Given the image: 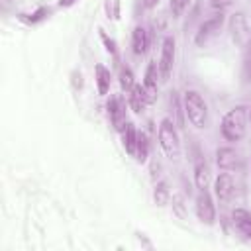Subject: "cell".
<instances>
[{
    "label": "cell",
    "instance_id": "1",
    "mask_svg": "<svg viewBox=\"0 0 251 251\" xmlns=\"http://www.w3.org/2000/svg\"><path fill=\"white\" fill-rule=\"evenodd\" d=\"M247 122H249V108L245 104H237L231 110H227L222 118L220 124V133L226 141H241L247 131Z\"/></svg>",
    "mask_w": 251,
    "mask_h": 251
},
{
    "label": "cell",
    "instance_id": "2",
    "mask_svg": "<svg viewBox=\"0 0 251 251\" xmlns=\"http://www.w3.org/2000/svg\"><path fill=\"white\" fill-rule=\"evenodd\" d=\"M182 110H184L186 120L196 129L208 127V106L198 90H186L182 94Z\"/></svg>",
    "mask_w": 251,
    "mask_h": 251
},
{
    "label": "cell",
    "instance_id": "3",
    "mask_svg": "<svg viewBox=\"0 0 251 251\" xmlns=\"http://www.w3.org/2000/svg\"><path fill=\"white\" fill-rule=\"evenodd\" d=\"M157 137H159V145L163 149V153L175 161L180 157V137L176 131V124L171 118H163L157 129Z\"/></svg>",
    "mask_w": 251,
    "mask_h": 251
},
{
    "label": "cell",
    "instance_id": "4",
    "mask_svg": "<svg viewBox=\"0 0 251 251\" xmlns=\"http://www.w3.org/2000/svg\"><path fill=\"white\" fill-rule=\"evenodd\" d=\"M224 22H226L224 12H216V14H212L210 18H206V20L200 24V27H198V31H196V35H194V43H196L198 47L208 45V43L220 33Z\"/></svg>",
    "mask_w": 251,
    "mask_h": 251
},
{
    "label": "cell",
    "instance_id": "5",
    "mask_svg": "<svg viewBox=\"0 0 251 251\" xmlns=\"http://www.w3.org/2000/svg\"><path fill=\"white\" fill-rule=\"evenodd\" d=\"M175 37L167 35L161 43V55H159V73H161V80H169L171 73H173V65H175Z\"/></svg>",
    "mask_w": 251,
    "mask_h": 251
},
{
    "label": "cell",
    "instance_id": "6",
    "mask_svg": "<svg viewBox=\"0 0 251 251\" xmlns=\"http://www.w3.org/2000/svg\"><path fill=\"white\" fill-rule=\"evenodd\" d=\"M106 110H108V118H110V124L116 131H124L127 120H126V102L120 94H112L108 104H106Z\"/></svg>",
    "mask_w": 251,
    "mask_h": 251
},
{
    "label": "cell",
    "instance_id": "7",
    "mask_svg": "<svg viewBox=\"0 0 251 251\" xmlns=\"http://www.w3.org/2000/svg\"><path fill=\"white\" fill-rule=\"evenodd\" d=\"M196 216L202 224L206 226H212L216 222V206H214V200H212V194L208 192V188L204 190H198L196 194Z\"/></svg>",
    "mask_w": 251,
    "mask_h": 251
},
{
    "label": "cell",
    "instance_id": "8",
    "mask_svg": "<svg viewBox=\"0 0 251 251\" xmlns=\"http://www.w3.org/2000/svg\"><path fill=\"white\" fill-rule=\"evenodd\" d=\"M229 31H231V39L239 47H243L245 41L251 37L249 25H247V20H245V14L243 12H235L231 16V20H229Z\"/></svg>",
    "mask_w": 251,
    "mask_h": 251
},
{
    "label": "cell",
    "instance_id": "9",
    "mask_svg": "<svg viewBox=\"0 0 251 251\" xmlns=\"http://www.w3.org/2000/svg\"><path fill=\"white\" fill-rule=\"evenodd\" d=\"M159 78H161L159 63H157V61H149V65H147V69H145V75H143V88H145V94H147V98H149V104H153V102L157 100Z\"/></svg>",
    "mask_w": 251,
    "mask_h": 251
},
{
    "label": "cell",
    "instance_id": "10",
    "mask_svg": "<svg viewBox=\"0 0 251 251\" xmlns=\"http://www.w3.org/2000/svg\"><path fill=\"white\" fill-rule=\"evenodd\" d=\"M214 192L218 196L220 202H227L231 200V196L235 194V180L229 173H220L214 180Z\"/></svg>",
    "mask_w": 251,
    "mask_h": 251
},
{
    "label": "cell",
    "instance_id": "11",
    "mask_svg": "<svg viewBox=\"0 0 251 251\" xmlns=\"http://www.w3.org/2000/svg\"><path fill=\"white\" fill-rule=\"evenodd\" d=\"M231 224L233 227L245 237V239H251V212L245 210V208H235L231 212Z\"/></svg>",
    "mask_w": 251,
    "mask_h": 251
},
{
    "label": "cell",
    "instance_id": "12",
    "mask_svg": "<svg viewBox=\"0 0 251 251\" xmlns=\"http://www.w3.org/2000/svg\"><path fill=\"white\" fill-rule=\"evenodd\" d=\"M216 163L222 171H229L239 165V155L231 147H220V149H216Z\"/></svg>",
    "mask_w": 251,
    "mask_h": 251
},
{
    "label": "cell",
    "instance_id": "13",
    "mask_svg": "<svg viewBox=\"0 0 251 251\" xmlns=\"http://www.w3.org/2000/svg\"><path fill=\"white\" fill-rule=\"evenodd\" d=\"M149 43H151L149 31L143 25H135L133 27V33H131V49H133V53L135 55H145Z\"/></svg>",
    "mask_w": 251,
    "mask_h": 251
},
{
    "label": "cell",
    "instance_id": "14",
    "mask_svg": "<svg viewBox=\"0 0 251 251\" xmlns=\"http://www.w3.org/2000/svg\"><path fill=\"white\" fill-rule=\"evenodd\" d=\"M127 104H129V108H131L135 114H141V112L145 110V106L149 104V98H147V94H145L143 84H135V86L131 88V92L127 94Z\"/></svg>",
    "mask_w": 251,
    "mask_h": 251
},
{
    "label": "cell",
    "instance_id": "15",
    "mask_svg": "<svg viewBox=\"0 0 251 251\" xmlns=\"http://www.w3.org/2000/svg\"><path fill=\"white\" fill-rule=\"evenodd\" d=\"M122 143H124V149L129 157H135V149H137V129L131 122L126 124L124 131H122Z\"/></svg>",
    "mask_w": 251,
    "mask_h": 251
},
{
    "label": "cell",
    "instance_id": "16",
    "mask_svg": "<svg viewBox=\"0 0 251 251\" xmlns=\"http://www.w3.org/2000/svg\"><path fill=\"white\" fill-rule=\"evenodd\" d=\"M94 78H96V88H98V94H108L110 90V84H112V75L110 71L104 67V65H96L94 67Z\"/></svg>",
    "mask_w": 251,
    "mask_h": 251
},
{
    "label": "cell",
    "instance_id": "17",
    "mask_svg": "<svg viewBox=\"0 0 251 251\" xmlns=\"http://www.w3.org/2000/svg\"><path fill=\"white\" fill-rule=\"evenodd\" d=\"M194 182L198 190H204L210 184V167L204 159H198L194 165Z\"/></svg>",
    "mask_w": 251,
    "mask_h": 251
},
{
    "label": "cell",
    "instance_id": "18",
    "mask_svg": "<svg viewBox=\"0 0 251 251\" xmlns=\"http://www.w3.org/2000/svg\"><path fill=\"white\" fill-rule=\"evenodd\" d=\"M241 49H243V53H241V80H243V84H249L251 82V37L245 41V45Z\"/></svg>",
    "mask_w": 251,
    "mask_h": 251
},
{
    "label": "cell",
    "instance_id": "19",
    "mask_svg": "<svg viewBox=\"0 0 251 251\" xmlns=\"http://www.w3.org/2000/svg\"><path fill=\"white\" fill-rule=\"evenodd\" d=\"M153 200L157 206H167L171 202V192H169V184L165 180H159L153 188Z\"/></svg>",
    "mask_w": 251,
    "mask_h": 251
},
{
    "label": "cell",
    "instance_id": "20",
    "mask_svg": "<svg viewBox=\"0 0 251 251\" xmlns=\"http://www.w3.org/2000/svg\"><path fill=\"white\" fill-rule=\"evenodd\" d=\"M120 86H122V90L126 92V94H129L131 92V88L137 84L135 82V78H133V71L127 67V65H122L120 67Z\"/></svg>",
    "mask_w": 251,
    "mask_h": 251
},
{
    "label": "cell",
    "instance_id": "21",
    "mask_svg": "<svg viewBox=\"0 0 251 251\" xmlns=\"http://www.w3.org/2000/svg\"><path fill=\"white\" fill-rule=\"evenodd\" d=\"M171 208H173V214L178 218V220H186L188 216V210H186V200L182 194H173L171 196Z\"/></svg>",
    "mask_w": 251,
    "mask_h": 251
},
{
    "label": "cell",
    "instance_id": "22",
    "mask_svg": "<svg viewBox=\"0 0 251 251\" xmlns=\"http://www.w3.org/2000/svg\"><path fill=\"white\" fill-rule=\"evenodd\" d=\"M147 155H149V141H147V135L143 131H137V149H135V159L139 163H145L147 161Z\"/></svg>",
    "mask_w": 251,
    "mask_h": 251
},
{
    "label": "cell",
    "instance_id": "23",
    "mask_svg": "<svg viewBox=\"0 0 251 251\" xmlns=\"http://www.w3.org/2000/svg\"><path fill=\"white\" fill-rule=\"evenodd\" d=\"M98 35H100V39H102V43H104V47H106V51L112 55V59L114 61H118V45H116V41L102 29V27H98Z\"/></svg>",
    "mask_w": 251,
    "mask_h": 251
},
{
    "label": "cell",
    "instance_id": "24",
    "mask_svg": "<svg viewBox=\"0 0 251 251\" xmlns=\"http://www.w3.org/2000/svg\"><path fill=\"white\" fill-rule=\"evenodd\" d=\"M49 14H51V8L41 6V8H37L33 14H29V18H22V20H24V22H27V24H37V22H41V20L49 18Z\"/></svg>",
    "mask_w": 251,
    "mask_h": 251
},
{
    "label": "cell",
    "instance_id": "25",
    "mask_svg": "<svg viewBox=\"0 0 251 251\" xmlns=\"http://www.w3.org/2000/svg\"><path fill=\"white\" fill-rule=\"evenodd\" d=\"M190 0H169V8H171V14L173 18H180L184 14V10L188 8Z\"/></svg>",
    "mask_w": 251,
    "mask_h": 251
},
{
    "label": "cell",
    "instance_id": "26",
    "mask_svg": "<svg viewBox=\"0 0 251 251\" xmlns=\"http://www.w3.org/2000/svg\"><path fill=\"white\" fill-rule=\"evenodd\" d=\"M233 4V0H210V6L216 10V12H224L226 8H229Z\"/></svg>",
    "mask_w": 251,
    "mask_h": 251
},
{
    "label": "cell",
    "instance_id": "27",
    "mask_svg": "<svg viewBox=\"0 0 251 251\" xmlns=\"http://www.w3.org/2000/svg\"><path fill=\"white\" fill-rule=\"evenodd\" d=\"M75 2H76V0H59L57 6H59V8H71Z\"/></svg>",
    "mask_w": 251,
    "mask_h": 251
},
{
    "label": "cell",
    "instance_id": "28",
    "mask_svg": "<svg viewBox=\"0 0 251 251\" xmlns=\"http://www.w3.org/2000/svg\"><path fill=\"white\" fill-rule=\"evenodd\" d=\"M159 2H161V0H143V6H145V8H157Z\"/></svg>",
    "mask_w": 251,
    "mask_h": 251
},
{
    "label": "cell",
    "instance_id": "29",
    "mask_svg": "<svg viewBox=\"0 0 251 251\" xmlns=\"http://www.w3.org/2000/svg\"><path fill=\"white\" fill-rule=\"evenodd\" d=\"M249 122H251V110H249Z\"/></svg>",
    "mask_w": 251,
    "mask_h": 251
}]
</instances>
